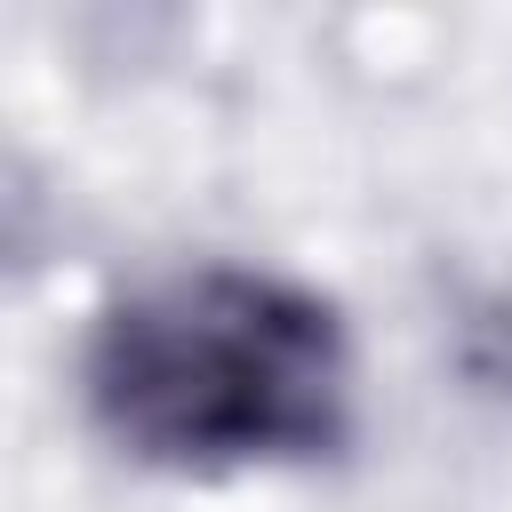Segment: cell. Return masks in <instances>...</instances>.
<instances>
[{
    "label": "cell",
    "mask_w": 512,
    "mask_h": 512,
    "mask_svg": "<svg viewBox=\"0 0 512 512\" xmlns=\"http://www.w3.org/2000/svg\"><path fill=\"white\" fill-rule=\"evenodd\" d=\"M80 376L96 432L160 472L304 464L352 432V344L336 304L240 264L120 296Z\"/></svg>",
    "instance_id": "cell-1"
}]
</instances>
